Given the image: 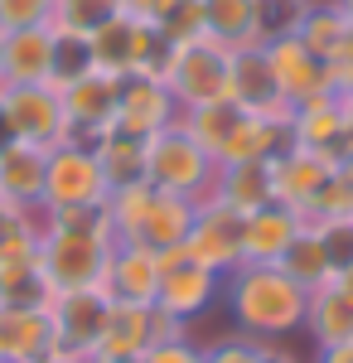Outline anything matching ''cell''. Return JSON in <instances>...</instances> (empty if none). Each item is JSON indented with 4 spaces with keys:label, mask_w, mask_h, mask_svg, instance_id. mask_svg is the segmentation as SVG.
<instances>
[{
    "label": "cell",
    "mask_w": 353,
    "mask_h": 363,
    "mask_svg": "<svg viewBox=\"0 0 353 363\" xmlns=\"http://www.w3.org/2000/svg\"><path fill=\"white\" fill-rule=\"evenodd\" d=\"M232 330L257 344H281L291 335H305V306L310 291L296 286L281 267H237L223 277Z\"/></svg>",
    "instance_id": "6da1fadb"
},
{
    "label": "cell",
    "mask_w": 353,
    "mask_h": 363,
    "mask_svg": "<svg viewBox=\"0 0 353 363\" xmlns=\"http://www.w3.org/2000/svg\"><path fill=\"white\" fill-rule=\"evenodd\" d=\"M164 87L174 97L179 116L198 112V107H213L228 102V87H232V49L218 44V39H189V44H174V58L164 68Z\"/></svg>",
    "instance_id": "7a4b0ae2"
},
{
    "label": "cell",
    "mask_w": 353,
    "mask_h": 363,
    "mask_svg": "<svg viewBox=\"0 0 353 363\" xmlns=\"http://www.w3.org/2000/svg\"><path fill=\"white\" fill-rule=\"evenodd\" d=\"M213 169L218 160L184 131V121H169L145 140V184L160 194L203 199L213 184Z\"/></svg>",
    "instance_id": "3957f363"
},
{
    "label": "cell",
    "mask_w": 353,
    "mask_h": 363,
    "mask_svg": "<svg viewBox=\"0 0 353 363\" xmlns=\"http://www.w3.org/2000/svg\"><path fill=\"white\" fill-rule=\"evenodd\" d=\"M111 247H116L111 238H92V233H44L39 262L54 291H92V286H107Z\"/></svg>",
    "instance_id": "277c9868"
},
{
    "label": "cell",
    "mask_w": 353,
    "mask_h": 363,
    "mask_svg": "<svg viewBox=\"0 0 353 363\" xmlns=\"http://www.w3.org/2000/svg\"><path fill=\"white\" fill-rule=\"evenodd\" d=\"M0 107H5V126L15 140L44 145V150L68 140V112H63V92L54 83H5Z\"/></svg>",
    "instance_id": "5b68a950"
},
{
    "label": "cell",
    "mask_w": 353,
    "mask_h": 363,
    "mask_svg": "<svg viewBox=\"0 0 353 363\" xmlns=\"http://www.w3.org/2000/svg\"><path fill=\"white\" fill-rule=\"evenodd\" d=\"M111 184L102 174V160L92 145L63 140L49 150V174H44V208H92L107 203Z\"/></svg>",
    "instance_id": "8992f818"
},
{
    "label": "cell",
    "mask_w": 353,
    "mask_h": 363,
    "mask_svg": "<svg viewBox=\"0 0 353 363\" xmlns=\"http://www.w3.org/2000/svg\"><path fill=\"white\" fill-rule=\"evenodd\" d=\"M218 296H223V277L218 272L189 262L184 247L160 252V296H155V310H164L179 325H194L198 315L213 310Z\"/></svg>",
    "instance_id": "52a82bcc"
},
{
    "label": "cell",
    "mask_w": 353,
    "mask_h": 363,
    "mask_svg": "<svg viewBox=\"0 0 353 363\" xmlns=\"http://www.w3.org/2000/svg\"><path fill=\"white\" fill-rule=\"evenodd\" d=\"M111 306L116 301L102 286H92V291H58L54 306H49L58 354H73V359L92 363L97 344H102V330H107V320H111Z\"/></svg>",
    "instance_id": "ba28073f"
},
{
    "label": "cell",
    "mask_w": 353,
    "mask_h": 363,
    "mask_svg": "<svg viewBox=\"0 0 353 363\" xmlns=\"http://www.w3.org/2000/svg\"><path fill=\"white\" fill-rule=\"evenodd\" d=\"M184 257L208 267L218 277L237 272L242 267V213L218 203V199H198V213H194V228L184 238Z\"/></svg>",
    "instance_id": "9c48e42d"
},
{
    "label": "cell",
    "mask_w": 353,
    "mask_h": 363,
    "mask_svg": "<svg viewBox=\"0 0 353 363\" xmlns=\"http://www.w3.org/2000/svg\"><path fill=\"white\" fill-rule=\"evenodd\" d=\"M116 102H121V78L107 73V68H97V73L78 78L73 87H63L68 140H82V145L102 140L111 126H116Z\"/></svg>",
    "instance_id": "30bf717a"
},
{
    "label": "cell",
    "mask_w": 353,
    "mask_h": 363,
    "mask_svg": "<svg viewBox=\"0 0 353 363\" xmlns=\"http://www.w3.org/2000/svg\"><path fill=\"white\" fill-rule=\"evenodd\" d=\"M291 145L310 150L320 160H344L349 155V116H344V97L325 92V97H310L291 107Z\"/></svg>",
    "instance_id": "8fae6325"
},
{
    "label": "cell",
    "mask_w": 353,
    "mask_h": 363,
    "mask_svg": "<svg viewBox=\"0 0 353 363\" xmlns=\"http://www.w3.org/2000/svg\"><path fill=\"white\" fill-rule=\"evenodd\" d=\"M169 121H179V107H174L164 78H155V73H121V102H116V126L111 131L150 140Z\"/></svg>",
    "instance_id": "7c38bea8"
},
{
    "label": "cell",
    "mask_w": 353,
    "mask_h": 363,
    "mask_svg": "<svg viewBox=\"0 0 353 363\" xmlns=\"http://www.w3.org/2000/svg\"><path fill=\"white\" fill-rule=\"evenodd\" d=\"M262 49H267V58H271V73H276V83H281V97H286L291 107L334 92V83H329V63L320 54H310L296 34H271Z\"/></svg>",
    "instance_id": "4fadbf2b"
},
{
    "label": "cell",
    "mask_w": 353,
    "mask_h": 363,
    "mask_svg": "<svg viewBox=\"0 0 353 363\" xmlns=\"http://www.w3.org/2000/svg\"><path fill=\"white\" fill-rule=\"evenodd\" d=\"M228 102H237L252 116H276V121H291V102L281 97V83L271 73V58L262 44H247L232 49V87H228Z\"/></svg>",
    "instance_id": "5bb4252c"
},
{
    "label": "cell",
    "mask_w": 353,
    "mask_h": 363,
    "mask_svg": "<svg viewBox=\"0 0 353 363\" xmlns=\"http://www.w3.org/2000/svg\"><path fill=\"white\" fill-rule=\"evenodd\" d=\"M102 291H107L116 306H155V296H160V252L145 247V242L116 238Z\"/></svg>",
    "instance_id": "9a60e30c"
},
{
    "label": "cell",
    "mask_w": 353,
    "mask_h": 363,
    "mask_svg": "<svg viewBox=\"0 0 353 363\" xmlns=\"http://www.w3.org/2000/svg\"><path fill=\"white\" fill-rule=\"evenodd\" d=\"M310 223L286 203H267L242 218V267H281L286 247L296 242V233Z\"/></svg>",
    "instance_id": "2e32d148"
},
{
    "label": "cell",
    "mask_w": 353,
    "mask_h": 363,
    "mask_svg": "<svg viewBox=\"0 0 353 363\" xmlns=\"http://www.w3.org/2000/svg\"><path fill=\"white\" fill-rule=\"evenodd\" d=\"M271 169H276V203L296 208L300 218H315L320 194H325V179H329V160L291 145V150H281L271 160Z\"/></svg>",
    "instance_id": "e0dca14e"
},
{
    "label": "cell",
    "mask_w": 353,
    "mask_h": 363,
    "mask_svg": "<svg viewBox=\"0 0 353 363\" xmlns=\"http://www.w3.org/2000/svg\"><path fill=\"white\" fill-rule=\"evenodd\" d=\"M44 174H49V150L10 140L0 145V199L10 208H44Z\"/></svg>",
    "instance_id": "ac0fdd59"
},
{
    "label": "cell",
    "mask_w": 353,
    "mask_h": 363,
    "mask_svg": "<svg viewBox=\"0 0 353 363\" xmlns=\"http://www.w3.org/2000/svg\"><path fill=\"white\" fill-rule=\"evenodd\" d=\"M203 199H218V203H228V208H237V213H257V208H267L276 203V169L271 160H237V165H218L213 169V184H208V194Z\"/></svg>",
    "instance_id": "d6986e66"
},
{
    "label": "cell",
    "mask_w": 353,
    "mask_h": 363,
    "mask_svg": "<svg viewBox=\"0 0 353 363\" xmlns=\"http://www.w3.org/2000/svg\"><path fill=\"white\" fill-rule=\"evenodd\" d=\"M54 320L49 310H5L0 306V363H34L54 354Z\"/></svg>",
    "instance_id": "ffe728a7"
},
{
    "label": "cell",
    "mask_w": 353,
    "mask_h": 363,
    "mask_svg": "<svg viewBox=\"0 0 353 363\" xmlns=\"http://www.w3.org/2000/svg\"><path fill=\"white\" fill-rule=\"evenodd\" d=\"M194 213H198V199H184V194H150V208H145V218H140L136 238H126V242H145V247L155 252H174L184 247V238H189L194 228Z\"/></svg>",
    "instance_id": "44dd1931"
},
{
    "label": "cell",
    "mask_w": 353,
    "mask_h": 363,
    "mask_svg": "<svg viewBox=\"0 0 353 363\" xmlns=\"http://www.w3.org/2000/svg\"><path fill=\"white\" fill-rule=\"evenodd\" d=\"M267 0H203V34L228 44V49H247L267 39Z\"/></svg>",
    "instance_id": "7402d4cb"
},
{
    "label": "cell",
    "mask_w": 353,
    "mask_h": 363,
    "mask_svg": "<svg viewBox=\"0 0 353 363\" xmlns=\"http://www.w3.org/2000/svg\"><path fill=\"white\" fill-rule=\"evenodd\" d=\"M54 281L44 272L39 252L0 257V306L5 310H49L54 306Z\"/></svg>",
    "instance_id": "603a6c76"
},
{
    "label": "cell",
    "mask_w": 353,
    "mask_h": 363,
    "mask_svg": "<svg viewBox=\"0 0 353 363\" xmlns=\"http://www.w3.org/2000/svg\"><path fill=\"white\" fill-rule=\"evenodd\" d=\"M49 54H54V29H10L5 54H0V87L5 83H49Z\"/></svg>",
    "instance_id": "cb8c5ba5"
},
{
    "label": "cell",
    "mask_w": 353,
    "mask_h": 363,
    "mask_svg": "<svg viewBox=\"0 0 353 363\" xmlns=\"http://www.w3.org/2000/svg\"><path fill=\"white\" fill-rule=\"evenodd\" d=\"M305 335L315 339V349H339V344H353V301L325 281L310 291V306H305Z\"/></svg>",
    "instance_id": "d4e9b609"
},
{
    "label": "cell",
    "mask_w": 353,
    "mask_h": 363,
    "mask_svg": "<svg viewBox=\"0 0 353 363\" xmlns=\"http://www.w3.org/2000/svg\"><path fill=\"white\" fill-rule=\"evenodd\" d=\"M281 150H291V121L242 112L237 131L228 136L223 155H218V165H237V160H276Z\"/></svg>",
    "instance_id": "484cf974"
},
{
    "label": "cell",
    "mask_w": 353,
    "mask_h": 363,
    "mask_svg": "<svg viewBox=\"0 0 353 363\" xmlns=\"http://www.w3.org/2000/svg\"><path fill=\"white\" fill-rule=\"evenodd\" d=\"M150 344H155V306H111L92 359H140Z\"/></svg>",
    "instance_id": "4316f807"
},
{
    "label": "cell",
    "mask_w": 353,
    "mask_h": 363,
    "mask_svg": "<svg viewBox=\"0 0 353 363\" xmlns=\"http://www.w3.org/2000/svg\"><path fill=\"white\" fill-rule=\"evenodd\" d=\"M291 34H296L310 54L329 58L353 34V29H349V20L339 15V5H334V0H305V10H300V20H296Z\"/></svg>",
    "instance_id": "83f0119b"
},
{
    "label": "cell",
    "mask_w": 353,
    "mask_h": 363,
    "mask_svg": "<svg viewBox=\"0 0 353 363\" xmlns=\"http://www.w3.org/2000/svg\"><path fill=\"white\" fill-rule=\"evenodd\" d=\"M97 160H102V174H107L111 189L121 184H145V140L126 136V131H107L102 140H92Z\"/></svg>",
    "instance_id": "f1b7e54d"
},
{
    "label": "cell",
    "mask_w": 353,
    "mask_h": 363,
    "mask_svg": "<svg viewBox=\"0 0 353 363\" xmlns=\"http://www.w3.org/2000/svg\"><path fill=\"white\" fill-rule=\"evenodd\" d=\"M54 29V54H49V83L63 92L73 87L78 78L97 73V54H92V34H78V29Z\"/></svg>",
    "instance_id": "f546056e"
},
{
    "label": "cell",
    "mask_w": 353,
    "mask_h": 363,
    "mask_svg": "<svg viewBox=\"0 0 353 363\" xmlns=\"http://www.w3.org/2000/svg\"><path fill=\"white\" fill-rule=\"evenodd\" d=\"M281 272L296 281V286H305V291H315V286L334 281L329 257H325V242H320V228H315V223H305L296 233V242H291L286 257H281Z\"/></svg>",
    "instance_id": "4dcf8cb0"
},
{
    "label": "cell",
    "mask_w": 353,
    "mask_h": 363,
    "mask_svg": "<svg viewBox=\"0 0 353 363\" xmlns=\"http://www.w3.org/2000/svg\"><path fill=\"white\" fill-rule=\"evenodd\" d=\"M184 121V131H189L208 155H223V145H228V136L237 131V121H242V107L237 102H213V107H198V112H184L179 116Z\"/></svg>",
    "instance_id": "1f68e13d"
},
{
    "label": "cell",
    "mask_w": 353,
    "mask_h": 363,
    "mask_svg": "<svg viewBox=\"0 0 353 363\" xmlns=\"http://www.w3.org/2000/svg\"><path fill=\"white\" fill-rule=\"evenodd\" d=\"M111 15H121V0H58L54 25L58 29H78V34H92L102 29Z\"/></svg>",
    "instance_id": "d6a6232c"
},
{
    "label": "cell",
    "mask_w": 353,
    "mask_h": 363,
    "mask_svg": "<svg viewBox=\"0 0 353 363\" xmlns=\"http://www.w3.org/2000/svg\"><path fill=\"white\" fill-rule=\"evenodd\" d=\"M315 218H353V160H334L325 179V194H320V208Z\"/></svg>",
    "instance_id": "836d02e7"
},
{
    "label": "cell",
    "mask_w": 353,
    "mask_h": 363,
    "mask_svg": "<svg viewBox=\"0 0 353 363\" xmlns=\"http://www.w3.org/2000/svg\"><path fill=\"white\" fill-rule=\"evenodd\" d=\"M320 228V242H325L329 272L339 277L344 267H353V218H310Z\"/></svg>",
    "instance_id": "e575fe53"
},
{
    "label": "cell",
    "mask_w": 353,
    "mask_h": 363,
    "mask_svg": "<svg viewBox=\"0 0 353 363\" xmlns=\"http://www.w3.org/2000/svg\"><path fill=\"white\" fill-rule=\"evenodd\" d=\"M54 10H58V0H0V34L54 25Z\"/></svg>",
    "instance_id": "d590c367"
},
{
    "label": "cell",
    "mask_w": 353,
    "mask_h": 363,
    "mask_svg": "<svg viewBox=\"0 0 353 363\" xmlns=\"http://www.w3.org/2000/svg\"><path fill=\"white\" fill-rule=\"evenodd\" d=\"M203 363H262V344L247 335H223L203 344Z\"/></svg>",
    "instance_id": "8d00e7d4"
},
{
    "label": "cell",
    "mask_w": 353,
    "mask_h": 363,
    "mask_svg": "<svg viewBox=\"0 0 353 363\" xmlns=\"http://www.w3.org/2000/svg\"><path fill=\"white\" fill-rule=\"evenodd\" d=\"M140 363H203V344L194 335H179V339H160V344H150Z\"/></svg>",
    "instance_id": "74e56055"
},
{
    "label": "cell",
    "mask_w": 353,
    "mask_h": 363,
    "mask_svg": "<svg viewBox=\"0 0 353 363\" xmlns=\"http://www.w3.org/2000/svg\"><path fill=\"white\" fill-rule=\"evenodd\" d=\"M174 5H179V0H121V15L136 20V25H145V29H160L164 15H169Z\"/></svg>",
    "instance_id": "f35d334b"
},
{
    "label": "cell",
    "mask_w": 353,
    "mask_h": 363,
    "mask_svg": "<svg viewBox=\"0 0 353 363\" xmlns=\"http://www.w3.org/2000/svg\"><path fill=\"white\" fill-rule=\"evenodd\" d=\"M325 63H329V83H334V92H339V97H349V92H353V34L325 58Z\"/></svg>",
    "instance_id": "ab89813d"
},
{
    "label": "cell",
    "mask_w": 353,
    "mask_h": 363,
    "mask_svg": "<svg viewBox=\"0 0 353 363\" xmlns=\"http://www.w3.org/2000/svg\"><path fill=\"white\" fill-rule=\"evenodd\" d=\"M262 363H300L291 349H281V344H262Z\"/></svg>",
    "instance_id": "60d3db41"
},
{
    "label": "cell",
    "mask_w": 353,
    "mask_h": 363,
    "mask_svg": "<svg viewBox=\"0 0 353 363\" xmlns=\"http://www.w3.org/2000/svg\"><path fill=\"white\" fill-rule=\"evenodd\" d=\"M315 363H353V344H339V349H320Z\"/></svg>",
    "instance_id": "b9f144b4"
},
{
    "label": "cell",
    "mask_w": 353,
    "mask_h": 363,
    "mask_svg": "<svg viewBox=\"0 0 353 363\" xmlns=\"http://www.w3.org/2000/svg\"><path fill=\"white\" fill-rule=\"evenodd\" d=\"M20 218H25V208H10V203H5V199H0V238H5V233H10V228L20 223Z\"/></svg>",
    "instance_id": "7bdbcfd3"
},
{
    "label": "cell",
    "mask_w": 353,
    "mask_h": 363,
    "mask_svg": "<svg viewBox=\"0 0 353 363\" xmlns=\"http://www.w3.org/2000/svg\"><path fill=\"white\" fill-rule=\"evenodd\" d=\"M334 286H339V291H344V296H349V301H353V267H344V272L334 277Z\"/></svg>",
    "instance_id": "ee69618b"
},
{
    "label": "cell",
    "mask_w": 353,
    "mask_h": 363,
    "mask_svg": "<svg viewBox=\"0 0 353 363\" xmlns=\"http://www.w3.org/2000/svg\"><path fill=\"white\" fill-rule=\"evenodd\" d=\"M34 363H87V359H73V354H58L54 349V354H44V359H34Z\"/></svg>",
    "instance_id": "f6af8a7d"
},
{
    "label": "cell",
    "mask_w": 353,
    "mask_h": 363,
    "mask_svg": "<svg viewBox=\"0 0 353 363\" xmlns=\"http://www.w3.org/2000/svg\"><path fill=\"white\" fill-rule=\"evenodd\" d=\"M344 116H349V145H353V92L344 97Z\"/></svg>",
    "instance_id": "bcb514c9"
},
{
    "label": "cell",
    "mask_w": 353,
    "mask_h": 363,
    "mask_svg": "<svg viewBox=\"0 0 353 363\" xmlns=\"http://www.w3.org/2000/svg\"><path fill=\"white\" fill-rule=\"evenodd\" d=\"M334 5H339V15H344V20H349V29H353V0H334Z\"/></svg>",
    "instance_id": "7dc6e473"
},
{
    "label": "cell",
    "mask_w": 353,
    "mask_h": 363,
    "mask_svg": "<svg viewBox=\"0 0 353 363\" xmlns=\"http://www.w3.org/2000/svg\"><path fill=\"white\" fill-rule=\"evenodd\" d=\"M10 140H15V136H10V126H5V107H0V145H10Z\"/></svg>",
    "instance_id": "c3c4849f"
},
{
    "label": "cell",
    "mask_w": 353,
    "mask_h": 363,
    "mask_svg": "<svg viewBox=\"0 0 353 363\" xmlns=\"http://www.w3.org/2000/svg\"><path fill=\"white\" fill-rule=\"evenodd\" d=\"M92 363H140V359H92Z\"/></svg>",
    "instance_id": "681fc988"
},
{
    "label": "cell",
    "mask_w": 353,
    "mask_h": 363,
    "mask_svg": "<svg viewBox=\"0 0 353 363\" xmlns=\"http://www.w3.org/2000/svg\"><path fill=\"white\" fill-rule=\"evenodd\" d=\"M0 54H5V34H0Z\"/></svg>",
    "instance_id": "f907efd6"
},
{
    "label": "cell",
    "mask_w": 353,
    "mask_h": 363,
    "mask_svg": "<svg viewBox=\"0 0 353 363\" xmlns=\"http://www.w3.org/2000/svg\"><path fill=\"white\" fill-rule=\"evenodd\" d=\"M291 5H305V0H291Z\"/></svg>",
    "instance_id": "816d5d0a"
}]
</instances>
